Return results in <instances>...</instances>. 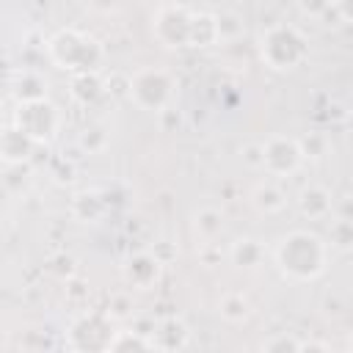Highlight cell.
<instances>
[{
	"label": "cell",
	"instance_id": "4fadbf2b",
	"mask_svg": "<svg viewBox=\"0 0 353 353\" xmlns=\"http://www.w3.org/2000/svg\"><path fill=\"white\" fill-rule=\"evenodd\" d=\"M105 199L99 190H83L72 199V215L80 221V223H97L102 215H105Z\"/></svg>",
	"mask_w": 353,
	"mask_h": 353
},
{
	"label": "cell",
	"instance_id": "6da1fadb",
	"mask_svg": "<svg viewBox=\"0 0 353 353\" xmlns=\"http://www.w3.org/2000/svg\"><path fill=\"white\" fill-rule=\"evenodd\" d=\"M328 243L309 229H295L284 234L273 251L276 268L290 281H314L328 268Z\"/></svg>",
	"mask_w": 353,
	"mask_h": 353
},
{
	"label": "cell",
	"instance_id": "cb8c5ba5",
	"mask_svg": "<svg viewBox=\"0 0 353 353\" xmlns=\"http://www.w3.org/2000/svg\"><path fill=\"white\" fill-rule=\"evenodd\" d=\"M262 350H268V353H298L301 350V339H295V336H287V334H276V336H270V339H265L262 342Z\"/></svg>",
	"mask_w": 353,
	"mask_h": 353
},
{
	"label": "cell",
	"instance_id": "5b68a950",
	"mask_svg": "<svg viewBox=\"0 0 353 353\" xmlns=\"http://www.w3.org/2000/svg\"><path fill=\"white\" fill-rule=\"evenodd\" d=\"M11 124L17 130H22L33 143H44L58 132L61 116H58L55 105H50L47 99H28V102L17 105Z\"/></svg>",
	"mask_w": 353,
	"mask_h": 353
},
{
	"label": "cell",
	"instance_id": "5bb4252c",
	"mask_svg": "<svg viewBox=\"0 0 353 353\" xmlns=\"http://www.w3.org/2000/svg\"><path fill=\"white\" fill-rule=\"evenodd\" d=\"M251 204H254L259 212H265V215H276V212L284 210L287 196H284V190H281L276 182H259V185L251 190Z\"/></svg>",
	"mask_w": 353,
	"mask_h": 353
},
{
	"label": "cell",
	"instance_id": "52a82bcc",
	"mask_svg": "<svg viewBox=\"0 0 353 353\" xmlns=\"http://www.w3.org/2000/svg\"><path fill=\"white\" fill-rule=\"evenodd\" d=\"M190 17H193V11H188L185 6H165V8H160L157 17L152 19V30H154L157 41L165 44V47H188Z\"/></svg>",
	"mask_w": 353,
	"mask_h": 353
},
{
	"label": "cell",
	"instance_id": "7a4b0ae2",
	"mask_svg": "<svg viewBox=\"0 0 353 353\" xmlns=\"http://www.w3.org/2000/svg\"><path fill=\"white\" fill-rule=\"evenodd\" d=\"M47 52L52 58V63L58 69H66V72H91V69H99L102 61H105V50L102 44L83 33V30H58L50 41H47Z\"/></svg>",
	"mask_w": 353,
	"mask_h": 353
},
{
	"label": "cell",
	"instance_id": "e0dca14e",
	"mask_svg": "<svg viewBox=\"0 0 353 353\" xmlns=\"http://www.w3.org/2000/svg\"><path fill=\"white\" fill-rule=\"evenodd\" d=\"M193 229L201 240H212L221 234L223 229V212L218 207H201L196 215H193Z\"/></svg>",
	"mask_w": 353,
	"mask_h": 353
},
{
	"label": "cell",
	"instance_id": "d4e9b609",
	"mask_svg": "<svg viewBox=\"0 0 353 353\" xmlns=\"http://www.w3.org/2000/svg\"><path fill=\"white\" fill-rule=\"evenodd\" d=\"M298 146H301V154H303V160H306V157H323V154H325V141H323L320 135L298 138Z\"/></svg>",
	"mask_w": 353,
	"mask_h": 353
},
{
	"label": "cell",
	"instance_id": "7c38bea8",
	"mask_svg": "<svg viewBox=\"0 0 353 353\" xmlns=\"http://www.w3.org/2000/svg\"><path fill=\"white\" fill-rule=\"evenodd\" d=\"M72 99L80 102V105H91L97 102L102 94H105V80L99 74V69H91V72H74L72 74Z\"/></svg>",
	"mask_w": 353,
	"mask_h": 353
},
{
	"label": "cell",
	"instance_id": "4316f807",
	"mask_svg": "<svg viewBox=\"0 0 353 353\" xmlns=\"http://www.w3.org/2000/svg\"><path fill=\"white\" fill-rule=\"evenodd\" d=\"M301 8H303V14H312V17H323V14H328V8H331V0H301Z\"/></svg>",
	"mask_w": 353,
	"mask_h": 353
},
{
	"label": "cell",
	"instance_id": "83f0119b",
	"mask_svg": "<svg viewBox=\"0 0 353 353\" xmlns=\"http://www.w3.org/2000/svg\"><path fill=\"white\" fill-rule=\"evenodd\" d=\"M243 160L251 165V168H262V146L259 143H248L243 149Z\"/></svg>",
	"mask_w": 353,
	"mask_h": 353
},
{
	"label": "cell",
	"instance_id": "8992f818",
	"mask_svg": "<svg viewBox=\"0 0 353 353\" xmlns=\"http://www.w3.org/2000/svg\"><path fill=\"white\" fill-rule=\"evenodd\" d=\"M259 146H262V168L270 176H290L303 165V154H301L298 138L270 135Z\"/></svg>",
	"mask_w": 353,
	"mask_h": 353
},
{
	"label": "cell",
	"instance_id": "ba28073f",
	"mask_svg": "<svg viewBox=\"0 0 353 353\" xmlns=\"http://www.w3.org/2000/svg\"><path fill=\"white\" fill-rule=\"evenodd\" d=\"M298 210L301 215H306L309 221H325L328 215H334V199L331 190L323 185H309L298 193Z\"/></svg>",
	"mask_w": 353,
	"mask_h": 353
},
{
	"label": "cell",
	"instance_id": "9c48e42d",
	"mask_svg": "<svg viewBox=\"0 0 353 353\" xmlns=\"http://www.w3.org/2000/svg\"><path fill=\"white\" fill-rule=\"evenodd\" d=\"M33 146L36 143L22 130H17L14 124L11 127H0V157L6 163H11V165L25 163L33 154Z\"/></svg>",
	"mask_w": 353,
	"mask_h": 353
},
{
	"label": "cell",
	"instance_id": "30bf717a",
	"mask_svg": "<svg viewBox=\"0 0 353 353\" xmlns=\"http://www.w3.org/2000/svg\"><path fill=\"white\" fill-rule=\"evenodd\" d=\"M160 276V262L152 254H135L130 256V262L124 265V279L135 287V290H149Z\"/></svg>",
	"mask_w": 353,
	"mask_h": 353
},
{
	"label": "cell",
	"instance_id": "f1b7e54d",
	"mask_svg": "<svg viewBox=\"0 0 353 353\" xmlns=\"http://www.w3.org/2000/svg\"><path fill=\"white\" fill-rule=\"evenodd\" d=\"M325 314H342V303L336 298H328L325 301Z\"/></svg>",
	"mask_w": 353,
	"mask_h": 353
},
{
	"label": "cell",
	"instance_id": "f546056e",
	"mask_svg": "<svg viewBox=\"0 0 353 353\" xmlns=\"http://www.w3.org/2000/svg\"><path fill=\"white\" fill-rule=\"evenodd\" d=\"M0 113H3V99H0Z\"/></svg>",
	"mask_w": 353,
	"mask_h": 353
},
{
	"label": "cell",
	"instance_id": "44dd1931",
	"mask_svg": "<svg viewBox=\"0 0 353 353\" xmlns=\"http://www.w3.org/2000/svg\"><path fill=\"white\" fill-rule=\"evenodd\" d=\"M215 33H218V41H234L245 33V25L234 11H223V14H215Z\"/></svg>",
	"mask_w": 353,
	"mask_h": 353
},
{
	"label": "cell",
	"instance_id": "ffe728a7",
	"mask_svg": "<svg viewBox=\"0 0 353 353\" xmlns=\"http://www.w3.org/2000/svg\"><path fill=\"white\" fill-rule=\"evenodd\" d=\"M108 350H154V342L141 331H113Z\"/></svg>",
	"mask_w": 353,
	"mask_h": 353
},
{
	"label": "cell",
	"instance_id": "3957f363",
	"mask_svg": "<svg viewBox=\"0 0 353 353\" xmlns=\"http://www.w3.org/2000/svg\"><path fill=\"white\" fill-rule=\"evenodd\" d=\"M259 55H262V61L270 69L290 72V69H298L306 61L309 44H306V36L298 28H292V25H273L259 39Z\"/></svg>",
	"mask_w": 353,
	"mask_h": 353
},
{
	"label": "cell",
	"instance_id": "d6986e66",
	"mask_svg": "<svg viewBox=\"0 0 353 353\" xmlns=\"http://www.w3.org/2000/svg\"><path fill=\"white\" fill-rule=\"evenodd\" d=\"M353 218H342V215H331V232H328V248L336 251H350L353 245Z\"/></svg>",
	"mask_w": 353,
	"mask_h": 353
},
{
	"label": "cell",
	"instance_id": "ac0fdd59",
	"mask_svg": "<svg viewBox=\"0 0 353 353\" xmlns=\"http://www.w3.org/2000/svg\"><path fill=\"white\" fill-rule=\"evenodd\" d=\"M218 312L226 323H243L248 314H251V303L243 292H226L218 303Z\"/></svg>",
	"mask_w": 353,
	"mask_h": 353
},
{
	"label": "cell",
	"instance_id": "7402d4cb",
	"mask_svg": "<svg viewBox=\"0 0 353 353\" xmlns=\"http://www.w3.org/2000/svg\"><path fill=\"white\" fill-rule=\"evenodd\" d=\"M108 141H110V135H108V130H105L102 124H88V127L80 132V149H85L88 154L102 152V149L108 146Z\"/></svg>",
	"mask_w": 353,
	"mask_h": 353
},
{
	"label": "cell",
	"instance_id": "277c9868",
	"mask_svg": "<svg viewBox=\"0 0 353 353\" xmlns=\"http://www.w3.org/2000/svg\"><path fill=\"white\" fill-rule=\"evenodd\" d=\"M174 91H176V80L171 77V72L149 66V69H138V72L130 77V91H127V97H130L141 110L160 113L163 108L171 105Z\"/></svg>",
	"mask_w": 353,
	"mask_h": 353
},
{
	"label": "cell",
	"instance_id": "484cf974",
	"mask_svg": "<svg viewBox=\"0 0 353 353\" xmlns=\"http://www.w3.org/2000/svg\"><path fill=\"white\" fill-rule=\"evenodd\" d=\"M130 312H132V301H130V295H113V298H110L108 317L124 320V317H130Z\"/></svg>",
	"mask_w": 353,
	"mask_h": 353
},
{
	"label": "cell",
	"instance_id": "9a60e30c",
	"mask_svg": "<svg viewBox=\"0 0 353 353\" xmlns=\"http://www.w3.org/2000/svg\"><path fill=\"white\" fill-rule=\"evenodd\" d=\"M218 44V33H215V14H193L190 17V39L188 47H210Z\"/></svg>",
	"mask_w": 353,
	"mask_h": 353
},
{
	"label": "cell",
	"instance_id": "2e32d148",
	"mask_svg": "<svg viewBox=\"0 0 353 353\" xmlns=\"http://www.w3.org/2000/svg\"><path fill=\"white\" fill-rule=\"evenodd\" d=\"M229 256H232V262L240 265V268H256V265L265 259V248H262V243L254 240V237H240V240L232 243Z\"/></svg>",
	"mask_w": 353,
	"mask_h": 353
},
{
	"label": "cell",
	"instance_id": "8fae6325",
	"mask_svg": "<svg viewBox=\"0 0 353 353\" xmlns=\"http://www.w3.org/2000/svg\"><path fill=\"white\" fill-rule=\"evenodd\" d=\"M152 342L160 350H182L190 342V331H188V325L182 320L168 317L157 328H152Z\"/></svg>",
	"mask_w": 353,
	"mask_h": 353
},
{
	"label": "cell",
	"instance_id": "603a6c76",
	"mask_svg": "<svg viewBox=\"0 0 353 353\" xmlns=\"http://www.w3.org/2000/svg\"><path fill=\"white\" fill-rule=\"evenodd\" d=\"M17 97L19 102H28V99H44V80L39 74H22L17 80Z\"/></svg>",
	"mask_w": 353,
	"mask_h": 353
}]
</instances>
